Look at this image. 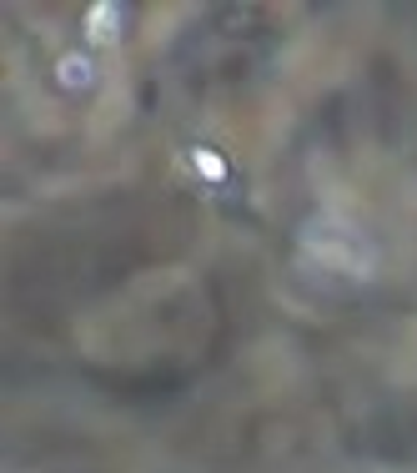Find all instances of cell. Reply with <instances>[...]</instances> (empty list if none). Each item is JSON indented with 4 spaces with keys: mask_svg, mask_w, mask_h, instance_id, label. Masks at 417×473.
<instances>
[{
    "mask_svg": "<svg viewBox=\"0 0 417 473\" xmlns=\"http://www.w3.org/2000/svg\"><path fill=\"white\" fill-rule=\"evenodd\" d=\"M61 81H66V86H86V81H91V66L81 61V56H66V61H61Z\"/></svg>",
    "mask_w": 417,
    "mask_h": 473,
    "instance_id": "2",
    "label": "cell"
},
{
    "mask_svg": "<svg viewBox=\"0 0 417 473\" xmlns=\"http://www.w3.org/2000/svg\"><path fill=\"white\" fill-rule=\"evenodd\" d=\"M116 20H121V11H116V5H96L91 20H86L91 41H101V46H106V41H116Z\"/></svg>",
    "mask_w": 417,
    "mask_h": 473,
    "instance_id": "1",
    "label": "cell"
}]
</instances>
